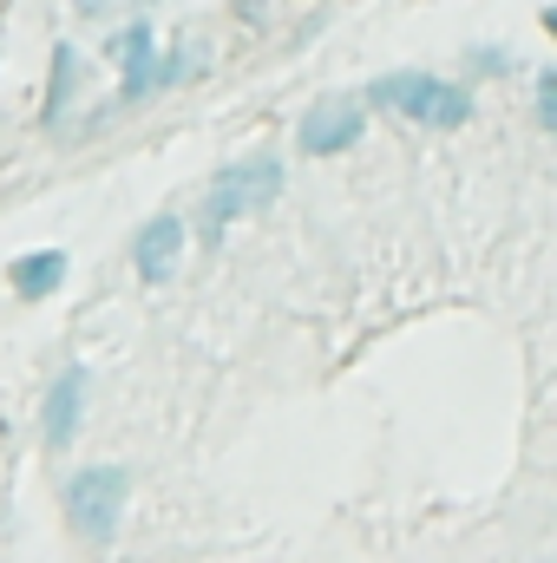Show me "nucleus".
Masks as SVG:
<instances>
[{
    "label": "nucleus",
    "mask_w": 557,
    "mask_h": 563,
    "mask_svg": "<svg viewBox=\"0 0 557 563\" xmlns=\"http://www.w3.org/2000/svg\"><path fill=\"white\" fill-rule=\"evenodd\" d=\"M374 99H381V106H394L401 119L426 125V132H459V125L472 119L466 86H446V79H426V73H394V79H381V86H374Z\"/></svg>",
    "instance_id": "f257e3e1"
},
{
    "label": "nucleus",
    "mask_w": 557,
    "mask_h": 563,
    "mask_svg": "<svg viewBox=\"0 0 557 563\" xmlns=\"http://www.w3.org/2000/svg\"><path fill=\"white\" fill-rule=\"evenodd\" d=\"M282 190V164L270 151H256V157H243V164H230L217 184H210V197H204V230L210 236H223L237 217H250V210H263L270 197Z\"/></svg>",
    "instance_id": "f03ea898"
},
{
    "label": "nucleus",
    "mask_w": 557,
    "mask_h": 563,
    "mask_svg": "<svg viewBox=\"0 0 557 563\" xmlns=\"http://www.w3.org/2000/svg\"><path fill=\"white\" fill-rule=\"evenodd\" d=\"M125 492L132 478L119 465H86L73 485H66V505H73V531L86 544H112L119 538V511H125Z\"/></svg>",
    "instance_id": "7ed1b4c3"
},
{
    "label": "nucleus",
    "mask_w": 557,
    "mask_h": 563,
    "mask_svg": "<svg viewBox=\"0 0 557 563\" xmlns=\"http://www.w3.org/2000/svg\"><path fill=\"white\" fill-rule=\"evenodd\" d=\"M354 139H361V99H321V106H308V119H302V151L308 157H335Z\"/></svg>",
    "instance_id": "20e7f679"
},
{
    "label": "nucleus",
    "mask_w": 557,
    "mask_h": 563,
    "mask_svg": "<svg viewBox=\"0 0 557 563\" xmlns=\"http://www.w3.org/2000/svg\"><path fill=\"white\" fill-rule=\"evenodd\" d=\"M177 250H184V223L177 217H151L139 230V243H132V263H139L144 282H164L177 269Z\"/></svg>",
    "instance_id": "39448f33"
},
{
    "label": "nucleus",
    "mask_w": 557,
    "mask_h": 563,
    "mask_svg": "<svg viewBox=\"0 0 557 563\" xmlns=\"http://www.w3.org/2000/svg\"><path fill=\"white\" fill-rule=\"evenodd\" d=\"M79 407H86V367H66L59 380H53V394H46V445L59 452V445H73V426H79Z\"/></svg>",
    "instance_id": "423d86ee"
},
{
    "label": "nucleus",
    "mask_w": 557,
    "mask_h": 563,
    "mask_svg": "<svg viewBox=\"0 0 557 563\" xmlns=\"http://www.w3.org/2000/svg\"><path fill=\"white\" fill-rule=\"evenodd\" d=\"M119 59H125V99H144L151 86H164V73H157V33L151 26H125L119 33Z\"/></svg>",
    "instance_id": "0eeeda50"
},
{
    "label": "nucleus",
    "mask_w": 557,
    "mask_h": 563,
    "mask_svg": "<svg viewBox=\"0 0 557 563\" xmlns=\"http://www.w3.org/2000/svg\"><path fill=\"white\" fill-rule=\"evenodd\" d=\"M7 282H13V295H26V301H40V295H53V288L66 282V256H59V250H40V256H20V263L7 269Z\"/></svg>",
    "instance_id": "6e6552de"
},
{
    "label": "nucleus",
    "mask_w": 557,
    "mask_h": 563,
    "mask_svg": "<svg viewBox=\"0 0 557 563\" xmlns=\"http://www.w3.org/2000/svg\"><path fill=\"white\" fill-rule=\"evenodd\" d=\"M73 46H53V86H46V106H40V119L46 125H59L66 119V99H73Z\"/></svg>",
    "instance_id": "1a4fd4ad"
},
{
    "label": "nucleus",
    "mask_w": 557,
    "mask_h": 563,
    "mask_svg": "<svg viewBox=\"0 0 557 563\" xmlns=\"http://www.w3.org/2000/svg\"><path fill=\"white\" fill-rule=\"evenodd\" d=\"M538 119H545V125L557 132V73L545 79V86H538Z\"/></svg>",
    "instance_id": "9d476101"
},
{
    "label": "nucleus",
    "mask_w": 557,
    "mask_h": 563,
    "mask_svg": "<svg viewBox=\"0 0 557 563\" xmlns=\"http://www.w3.org/2000/svg\"><path fill=\"white\" fill-rule=\"evenodd\" d=\"M545 26H551V33H557V7H551V13H545Z\"/></svg>",
    "instance_id": "9b49d317"
},
{
    "label": "nucleus",
    "mask_w": 557,
    "mask_h": 563,
    "mask_svg": "<svg viewBox=\"0 0 557 563\" xmlns=\"http://www.w3.org/2000/svg\"><path fill=\"white\" fill-rule=\"evenodd\" d=\"M79 7H92V13H99V7H106V0H79Z\"/></svg>",
    "instance_id": "f8f14e48"
}]
</instances>
